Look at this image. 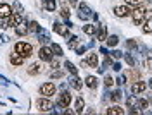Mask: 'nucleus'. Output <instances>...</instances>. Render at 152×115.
<instances>
[{
  "instance_id": "ddd939ff",
  "label": "nucleus",
  "mask_w": 152,
  "mask_h": 115,
  "mask_svg": "<svg viewBox=\"0 0 152 115\" xmlns=\"http://www.w3.org/2000/svg\"><path fill=\"white\" fill-rule=\"evenodd\" d=\"M12 12H14V10H12V5L0 2V19H4V17H9Z\"/></svg>"
},
{
  "instance_id": "b1692460",
  "label": "nucleus",
  "mask_w": 152,
  "mask_h": 115,
  "mask_svg": "<svg viewBox=\"0 0 152 115\" xmlns=\"http://www.w3.org/2000/svg\"><path fill=\"white\" fill-rule=\"evenodd\" d=\"M119 43V38H118V34H113V36H107V40H105V45L107 47H111V48H114L116 45Z\"/></svg>"
},
{
  "instance_id": "4468645a",
  "label": "nucleus",
  "mask_w": 152,
  "mask_h": 115,
  "mask_svg": "<svg viewBox=\"0 0 152 115\" xmlns=\"http://www.w3.org/2000/svg\"><path fill=\"white\" fill-rule=\"evenodd\" d=\"M54 31H56L57 34H61V36H66V38H69V31H67V26H62L61 22H54Z\"/></svg>"
},
{
  "instance_id": "6e6552de",
  "label": "nucleus",
  "mask_w": 152,
  "mask_h": 115,
  "mask_svg": "<svg viewBox=\"0 0 152 115\" xmlns=\"http://www.w3.org/2000/svg\"><path fill=\"white\" fill-rule=\"evenodd\" d=\"M9 60H10V64H12V65H16V67H21V65L24 64V57H23L21 53H18L16 50H12V52H10Z\"/></svg>"
},
{
  "instance_id": "7ed1b4c3",
  "label": "nucleus",
  "mask_w": 152,
  "mask_h": 115,
  "mask_svg": "<svg viewBox=\"0 0 152 115\" xmlns=\"http://www.w3.org/2000/svg\"><path fill=\"white\" fill-rule=\"evenodd\" d=\"M14 50H16L18 53H21L24 58H28V57L33 55V47H31L29 43H26V41H19V43H16Z\"/></svg>"
},
{
  "instance_id": "e433bc0d",
  "label": "nucleus",
  "mask_w": 152,
  "mask_h": 115,
  "mask_svg": "<svg viewBox=\"0 0 152 115\" xmlns=\"http://www.w3.org/2000/svg\"><path fill=\"white\" fill-rule=\"evenodd\" d=\"M109 55L113 57V60H119V58L123 57V53H121L119 50H113V52H109Z\"/></svg>"
},
{
  "instance_id": "1a4fd4ad",
  "label": "nucleus",
  "mask_w": 152,
  "mask_h": 115,
  "mask_svg": "<svg viewBox=\"0 0 152 115\" xmlns=\"http://www.w3.org/2000/svg\"><path fill=\"white\" fill-rule=\"evenodd\" d=\"M90 16H92V10L88 9V5H86V4H80L78 17H80L81 21H88V19H90Z\"/></svg>"
},
{
  "instance_id": "c9c22d12",
  "label": "nucleus",
  "mask_w": 152,
  "mask_h": 115,
  "mask_svg": "<svg viewBox=\"0 0 152 115\" xmlns=\"http://www.w3.org/2000/svg\"><path fill=\"white\" fill-rule=\"evenodd\" d=\"M124 4H126L128 7H130V5H132V7H138V5H142V0H124Z\"/></svg>"
},
{
  "instance_id": "39448f33",
  "label": "nucleus",
  "mask_w": 152,
  "mask_h": 115,
  "mask_svg": "<svg viewBox=\"0 0 152 115\" xmlns=\"http://www.w3.org/2000/svg\"><path fill=\"white\" fill-rule=\"evenodd\" d=\"M38 57H40L42 62H50L54 58V52H52V48L48 47V45H43V47L38 50Z\"/></svg>"
},
{
  "instance_id": "f03ea898",
  "label": "nucleus",
  "mask_w": 152,
  "mask_h": 115,
  "mask_svg": "<svg viewBox=\"0 0 152 115\" xmlns=\"http://www.w3.org/2000/svg\"><path fill=\"white\" fill-rule=\"evenodd\" d=\"M19 22H21V14H16V12H12L9 17H4V19H2V22H0V28H2V29L16 28Z\"/></svg>"
},
{
  "instance_id": "393cba45",
  "label": "nucleus",
  "mask_w": 152,
  "mask_h": 115,
  "mask_svg": "<svg viewBox=\"0 0 152 115\" xmlns=\"http://www.w3.org/2000/svg\"><path fill=\"white\" fill-rule=\"evenodd\" d=\"M83 33L88 34V36H92V34L97 33V26H95V24H85V26H83Z\"/></svg>"
},
{
  "instance_id": "49530a36",
  "label": "nucleus",
  "mask_w": 152,
  "mask_h": 115,
  "mask_svg": "<svg viewBox=\"0 0 152 115\" xmlns=\"http://www.w3.org/2000/svg\"><path fill=\"white\" fill-rule=\"evenodd\" d=\"M85 50H86V47H80V45H78V48H76V53H78V55H81V53H85Z\"/></svg>"
},
{
  "instance_id": "603ef678",
  "label": "nucleus",
  "mask_w": 152,
  "mask_h": 115,
  "mask_svg": "<svg viewBox=\"0 0 152 115\" xmlns=\"http://www.w3.org/2000/svg\"><path fill=\"white\" fill-rule=\"evenodd\" d=\"M100 53H104V55H105V53H109V52H107V48H105L104 45H102V47H100Z\"/></svg>"
},
{
  "instance_id": "79ce46f5",
  "label": "nucleus",
  "mask_w": 152,
  "mask_h": 115,
  "mask_svg": "<svg viewBox=\"0 0 152 115\" xmlns=\"http://www.w3.org/2000/svg\"><path fill=\"white\" fill-rule=\"evenodd\" d=\"M126 47L130 48V50H135V48H137V41H135V40H128V41H126Z\"/></svg>"
},
{
  "instance_id": "58836bf2",
  "label": "nucleus",
  "mask_w": 152,
  "mask_h": 115,
  "mask_svg": "<svg viewBox=\"0 0 152 115\" xmlns=\"http://www.w3.org/2000/svg\"><path fill=\"white\" fill-rule=\"evenodd\" d=\"M126 105H128V108L135 106V105H137V98H135V96H130V98L126 100Z\"/></svg>"
},
{
  "instance_id": "7c9ffc66",
  "label": "nucleus",
  "mask_w": 152,
  "mask_h": 115,
  "mask_svg": "<svg viewBox=\"0 0 152 115\" xmlns=\"http://www.w3.org/2000/svg\"><path fill=\"white\" fill-rule=\"evenodd\" d=\"M78 45H80V38H78V36H71L69 43H67V47L71 48V50H76V48H78Z\"/></svg>"
},
{
  "instance_id": "aec40b11",
  "label": "nucleus",
  "mask_w": 152,
  "mask_h": 115,
  "mask_svg": "<svg viewBox=\"0 0 152 115\" xmlns=\"http://www.w3.org/2000/svg\"><path fill=\"white\" fill-rule=\"evenodd\" d=\"M105 114H107V115H123L124 110L119 105H113V106H109V108L105 110Z\"/></svg>"
},
{
  "instance_id": "f8f14e48",
  "label": "nucleus",
  "mask_w": 152,
  "mask_h": 115,
  "mask_svg": "<svg viewBox=\"0 0 152 115\" xmlns=\"http://www.w3.org/2000/svg\"><path fill=\"white\" fill-rule=\"evenodd\" d=\"M130 7L128 5H116L114 7V14L118 16V17H126V16H130Z\"/></svg>"
},
{
  "instance_id": "c03bdc74",
  "label": "nucleus",
  "mask_w": 152,
  "mask_h": 115,
  "mask_svg": "<svg viewBox=\"0 0 152 115\" xmlns=\"http://www.w3.org/2000/svg\"><path fill=\"white\" fill-rule=\"evenodd\" d=\"M116 83H118L119 86H123L124 83H126V76H121V77H118V79H116Z\"/></svg>"
},
{
  "instance_id": "ea45409f",
  "label": "nucleus",
  "mask_w": 152,
  "mask_h": 115,
  "mask_svg": "<svg viewBox=\"0 0 152 115\" xmlns=\"http://www.w3.org/2000/svg\"><path fill=\"white\" fill-rule=\"evenodd\" d=\"M104 84H105L107 88H111V86L114 84V79H113L111 76H105V77H104Z\"/></svg>"
},
{
  "instance_id": "72a5a7b5",
  "label": "nucleus",
  "mask_w": 152,
  "mask_h": 115,
  "mask_svg": "<svg viewBox=\"0 0 152 115\" xmlns=\"http://www.w3.org/2000/svg\"><path fill=\"white\" fill-rule=\"evenodd\" d=\"M123 57H124V62H126L130 67H133V65H135V58H133L130 53H123Z\"/></svg>"
},
{
  "instance_id": "412c9836",
  "label": "nucleus",
  "mask_w": 152,
  "mask_h": 115,
  "mask_svg": "<svg viewBox=\"0 0 152 115\" xmlns=\"http://www.w3.org/2000/svg\"><path fill=\"white\" fill-rule=\"evenodd\" d=\"M69 84L75 88V89H81V88H83V81H81V79L78 77V74H76V76L71 77V83H69Z\"/></svg>"
},
{
  "instance_id": "f3484780",
  "label": "nucleus",
  "mask_w": 152,
  "mask_h": 115,
  "mask_svg": "<svg viewBox=\"0 0 152 115\" xmlns=\"http://www.w3.org/2000/svg\"><path fill=\"white\" fill-rule=\"evenodd\" d=\"M85 110V100L81 96H78L75 100V114H81Z\"/></svg>"
},
{
  "instance_id": "6ab92c4d",
  "label": "nucleus",
  "mask_w": 152,
  "mask_h": 115,
  "mask_svg": "<svg viewBox=\"0 0 152 115\" xmlns=\"http://www.w3.org/2000/svg\"><path fill=\"white\" fill-rule=\"evenodd\" d=\"M42 70H43V67H42V64H31V65H29L28 67V74L29 76H37V74H40V72H42Z\"/></svg>"
},
{
  "instance_id": "2eb2a0df",
  "label": "nucleus",
  "mask_w": 152,
  "mask_h": 115,
  "mask_svg": "<svg viewBox=\"0 0 152 115\" xmlns=\"http://www.w3.org/2000/svg\"><path fill=\"white\" fill-rule=\"evenodd\" d=\"M85 84L88 89H97V86H99V79L95 76H86L85 77Z\"/></svg>"
},
{
  "instance_id": "2f4dec72",
  "label": "nucleus",
  "mask_w": 152,
  "mask_h": 115,
  "mask_svg": "<svg viewBox=\"0 0 152 115\" xmlns=\"http://www.w3.org/2000/svg\"><path fill=\"white\" fill-rule=\"evenodd\" d=\"M137 106H138L140 110H145V108H149V101L143 100V98H140V100H137Z\"/></svg>"
},
{
  "instance_id": "864d4df0",
  "label": "nucleus",
  "mask_w": 152,
  "mask_h": 115,
  "mask_svg": "<svg viewBox=\"0 0 152 115\" xmlns=\"http://www.w3.org/2000/svg\"><path fill=\"white\" fill-rule=\"evenodd\" d=\"M104 70H105V64L102 65V67H99V74H104Z\"/></svg>"
},
{
  "instance_id": "423d86ee",
  "label": "nucleus",
  "mask_w": 152,
  "mask_h": 115,
  "mask_svg": "<svg viewBox=\"0 0 152 115\" xmlns=\"http://www.w3.org/2000/svg\"><path fill=\"white\" fill-rule=\"evenodd\" d=\"M38 93L42 96L50 98V96L56 95V84H54V83H43V84L40 86V89H38Z\"/></svg>"
},
{
  "instance_id": "5701e85b",
  "label": "nucleus",
  "mask_w": 152,
  "mask_h": 115,
  "mask_svg": "<svg viewBox=\"0 0 152 115\" xmlns=\"http://www.w3.org/2000/svg\"><path fill=\"white\" fill-rule=\"evenodd\" d=\"M43 7H45V10H48V12H54L57 7V2L56 0H43Z\"/></svg>"
},
{
  "instance_id": "20e7f679",
  "label": "nucleus",
  "mask_w": 152,
  "mask_h": 115,
  "mask_svg": "<svg viewBox=\"0 0 152 115\" xmlns=\"http://www.w3.org/2000/svg\"><path fill=\"white\" fill-rule=\"evenodd\" d=\"M37 108L40 110V112H52L54 105H52L50 98H47V96H42V98H38V100H37Z\"/></svg>"
},
{
  "instance_id": "f257e3e1",
  "label": "nucleus",
  "mask_w": 152,
  "mask_h": 115,
  "mask_svg": "<svg viewBox=\"0 0 152 115\" xmlns=\"http://www.w3.org/2000/svg\"><path fill=\"white\" fill-rule=\"evenodd\" d=\"M145 16H147V7H145V5H138V7H135V9L132 10L133 24H135V26H140V24H143Z\"/></svg>"
},
{
  "instance_id": "f704fd0d",
  "label": "nucleus",
  "mask_w": 152,
  "mask_h": 115,
  "mask_svg": "<svg viewBox=\"0 0 152 115\" xmlns=\"http://www.w3.org/2000/svg\"><path fill=\"white\" fill-rule=\"evenodd\" d=\"M12 10H14V12H16V14H21V12H23V5H21V2H18V0H16V2H14V4H12Z\"/></svg>"
},
{
  "instance_id": "09e8293b",
  "label": "nucleus",
  "mask_w": 152,
  "mask_h": 115,
  "mask_svg": "<svg viewBox=\"0 0 152 115\" xmlns=\"http://www.w3.org/2000/svg\"><path fill=\"white\" fill-rule=\"evenodd\" d=\"M0 40H2L4 43H9V36H5V34H2V36H0Z\"/></svg>"
},
{
  "instance_id": "a19ab883",
  "label": "nucleus",
  "mask_w": 152,
  "mask_h": 115,
  "mask_svg": "<svg viewBox=\"0 0 152 115\" xmlns=\"http://www.w3.org/2000/svg\"><path fill=\"white\" fill-rule=\"evenodd\" d=\"M48 64H50V69H54V70L61 67V64H59V60H56V58H52V60H50Z\"/></svg>"
},
{
  "instance_id": "37998d69",
  "label": "nucleus",
  "mask_w": 152,
  "mask_h": 115,
  "mask_svg": "<svg viewBox=\"0 0 152 115\" xmlns=\"http://www.w3.org/2000/svg\"><path fill=\"white\" fill-rule=\"evenodd\" d=\"M143 64H145V67L149 69V70H152V57H147V58H145V62H143Z\"/></svg>"
},
{
  "instance_id": "a211bd4d",
  "label": "nucleus",
  "mask_w": 152,
  "mask_h": 115,
  "mask_svg": "<svg viewBox=\"0 0 152 115\" xmlns=\"http://www.w3.org/2000/svg\"><path fill=\"white\" fill-rule=\"evenodd\" d=\"M97 40H99L100 43H104L105 40H107V28H105V26H99V28H97Z\"/></svg>"
},
{
  "instance_id": "c85d7f7f",
  "label": "nucleus",
  "mask_w": 152,
  "mask_h": 115,
  "mask_svg": "<svg viewBox=\"0 0 152 115\" xmlns=\"http://www.w3.org/2000/svg\"><path fill=\"white\" fill-rule=\"evenodd\" d=\"M28 28H29V33H40L42 31V28H40V24H38L37 21H29Z\"/></svg>"
},
{
  "instance_id": "c756f323",
  "label": "nucleus",
  "mask_w": 152,
  "mask_h": 115,
  "mask_svg": "<svg viewBox=\"0 0 152 115\" xmlns=\"http://www.w3.org/2000/svg\"><path fill=\"white\" fill-rule=\"evenodd\" d=\"M66 69H67V72H69V74H73V76L78 74V67H76L73 62H69V60H66Z\"/></svg>"
},
{
  "instance_id": "9b49d317",
  "label": "nucleus",
  "mask_w": 152,
  "mask_h": 115,
  "mask_svg": "<svg viewBox=\"0 0 152 115\" xmlns=\"http://www.w3.org/2000/svg\"><path fill=\"white\" fill-rule=\"evenodd\" d=\"M14 29H16V34H18V36H26V34L29 33L28 22H26V21H23V19H21V22H19Z\"/></svg>"
},
{
  "instance_id": "a18cd8bd",
  "label": "nucleus",
  "mask_w": 152,
  "mask_h": 115,
  "mask_svg": "<svg viewBox=\"0 0 152 115\" xmlns=\"http://www.w3.org/2000/svg\"><path fill=\"white\" fill-rule=\"evenodd\" d=\"M113 69L116 72H119V70H121V64H119V62H113Z\"/></svg>"
},
{
  "instance_id": "4c0bfd02",
  "label": "nucleus",
  "mask_w": 152,
  "mask_h": 115,
  "mask_svg": "<svg viewBox=\"0 0 152 115\" xmlns=\"http://www.w3.org/2000/svg\"><path fill=\"white\" fill-rule=\"evenodd\" d=\"M62 76H64V72H61L59 69H56V70H54V72L50 74V77H52V79H61Z\"/></svg>"
},
{
  "instance_id": "5fc2aeb1",
  "label": "nucleus",
  "mask_w": 152,
  "mask_h": 115,
  "mask_svg": "<svg viewBox=\"0 0 152 115\" xmlns=\"http://www.w3.org/2000/svg\"><path fill=\"white\" fill-rule=\"evenodd\" d=\"M149 86H151V88H152V79H149Z\"/></svg>"
},
{
  "instance_id": "3c124183",
  "label": "nucleus",
  "mask_w": 152,
  "mask_h": 115,
  "mask_svg": "<svg viewBox=\"0 0 152 115\" xmlns=\"http://www.w3.org/2000/svg\"><path fill=\"white\" fill-rule=\"evenodd\" d=\"M132 76H133V79H135V81H138V77H140V74H138V72H137V70H135V72H133Z\"/></svg>"
},
{
  "instance_id": "8fccbe9b",
  "label": "nucleus",
  "mask_w": 152,
  "mask_h": 115,
  "mask_svg": "<svg viewBox=\"0 0 152 115\" xmlns=\"http://www.w3.org/2000/svg\"><path fill=\"white\" fill-rule=\"evenodd\" d=\"M69 5H71V7H76V5H78V0H69Z\"/></svg>"
},
{
  "instance_id": "9d476101",
  "label": "nucleus",
  "mask_w": 152,
  "mask_h": 115,
  "mask_svg": "<svg viewBox=\"0 0 152 115\" xmlns=\"http://www.w3.org/2000/svg\"><path fill=\"white\" fill-rule=\"evenodd\" d=\"M145 89H147V84H145V81H135L132 84V93L133 95H142V93H145Z\"/></svg>"
},
{
  "instance_id": "cd10ccee",
  "label": "nucleus",
  "mask_w": 152,
  "mask_h": 115,
  "mask_svg": "<svg viewBox=\"0 0 152 115\" xmlns=\"http://www.w3.org/2000/svg\"><path fill=\"white\" fill-rule=\"evenodd\" d=\"M143 33L145 34H152V17L143 21Z\"/></svg>"
},
{
  "instance_id": "a878e982",
  "label": "nucleus",
  "mask_w": 152,
  "mask_h": 115,
  "mask_svg": "<svg viewBox=\"0 0 152 115\" xmlns=\"http://www.w3.org/2000/svg\"><path fill=\"white\" fill-rule=\"evenodd\" d=\"M86 62H88L90 67H97V64H99V57H97V53H88Z\"/></svg>"
},
{
  "instance_id": "de8ad7c7",
  "label": "nucleus",
  "mask_w": 152,
  "mask_h": 115,
  "mask_svg": "<svg viewBox=\"0 0 152 115\" xmlns=\"http://www.w3.org/2000/svg\"><path fill=\"white\" fill-rule=\"evenodd\" d=\"M80 67H81V69H88L90 65H88V62H86V60H81V62H80Z\"/></svg>"
},
{
  "instance_id": "dca6fc26",
  "label": "nucleus",
  "mask_w": 152,
  "mask_h": 115,
  "mask_svg": "<svg viewBox=\"0 0 152 115\" xmlns=\"http://www.w3.org/2000/svg\"><path fill=\"white\" fill-rule=\"evenodd\" d=\"M38 41H40L42 45H50V34H48L43 28H42V31L38 33Z\"/></svg>"
},
{
  "instance_id": "0eeeda50",
  "label": "nucleus",
  "mask_w": 152,
  "mask_h": 115,
  "mask_svg": "<svg viewBox=\"0 0 152 115\" xmlns=\"http://www.w3.org/2000/svg\"><path fill=\"white\" fill-rule=\"evenodd\" d=\"M71 100H73V98H71V95H69L67 91H62V93L59 95V100H57V106L64 110V108H67V106H69Z\"/></svg>"
},
{
  "instance_id": "473e14b6",
  "label": "nucleus",
  "mask_w": 152,
  "mask_h": 115,
  "mask_svg": "<svg viewBox=\"0 0 152 115\" xmlns=\"http://www.w3.org/2000/svg\"><path fill=\"white\" fill-rule=\"evenodd\" d=\"M61 16H62L64 19H69V9H67L66 4H62V5H61Z\"/></svg>"
},
{
  "instance_id": "bb28decb",
  "label": "nucleus",
  "mask_w": 152,
  "mask_h": 115,
  "mask_svg": "<svg viewBox=\"0 0 152 115\" xmlns=\"http://www.w3.org/2000/svg\"><path fill=\"white\" fill-rule=\"evenodd\" d=\"M109 98L113 100L114 103H119V101H121V98H123V93H121L119 89H116V91H113V93H109Z\"/></svg>"
},
{
  "instance_id": "4be33fe9",
  "label": "nucleus",
  "mask_w": 152,
  "mask_h": 115,
  "mask_svg": "<svg viewBox=\"0 0 152 115\" xmlns=\"http://www.w3.org/2000/svg\"><path fill=\"white\" fill-rule=\"evenodd\" d=\"M48 47L52 48V52H54V55H56V57H62V53H64V52H62V47H61L59 43H50Z\"/></svg>"
}]
</instances>
